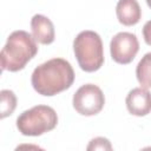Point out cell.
<instances>
[{
    "instance_id": "cell-1",
    "label": "cell",
    "mask_w": 151,
    "mask_h": 151,
    "mask_svg": "<svg viewBox=\"0 0 151 151\" xmlns=\"http://www.w3.org/2000/svg\"><path fill=\"white\" fill-rule=\"evenodd\" d=\"M74 81L71 64L63 58L50 59L34 68L31 83L33 88L42 96H54L67 88Z\"/></svg>"
},
{
    "instance_id": "cell-3",
    "label": "cell",
    "mask_w": 151,
    "mask_h": 151,
    "mask_svg": "<svg viewBox=\"0 0 151 151\" xmlns=\"http://www.w3.org/2000/svg\"><path fill=\"white\" fill-rule=\"evenodd\" d=\"M73 50L80 68L85 72H94L104 64L103 41L94 31L80 32L74 41Z\"/></svg>"
},
{
    "instance_id": "cell-8",
    "label": "cell",
    "mask_w": 151,
    "mask_h": 151,
    "mask_svg": "<svg viewBox=\"0 0 151 151\" xmlns=\"http://www.w3.org/2000/svg\"><path fill=\"white\" fill-rule=\"evenodd\" d=\"M32 35L39 44L50 45L54 41V26L53 22L42 14H35L31 20Z\"/></svg>"
},
{
    "instance_id": "cell-6",
    "label": "cell",
    "mask_w": 151,
    "mask_h": 151,
    "mask_svg": "<svg viewBox=\"0 0 151 151\" xmlns=\"http://www.w3.org/2000/svg\"><path fill=\"white\" fill-rule=\"evenodd\" d=\"M139 51V42L134 34L130 32L117 33L110 42L112 59L118 64H130Z\"/></svg>"
},
{
    "instance_id": "cell-11",
    "label": "cell",
    "mask_w": 151,
    "mask_h": 151,
    "mask_svg": "<svg viewBox=\"0 0 151 151\" xmlns=\"http://www.w3.org/2000/svg\"><path fill=\"white\" fill-rule=\"evenodd\" d=\"M1 97V118L11 116L17 107V97L11 90H2L0 92Z\"/></svg>"
},
{
    "instance_id": "cell-2",
    "label": "cell",
    "mask_w": 151,
    "mask_h": 151,
    "mask_svg": "<svg viewBox=\"0 0 151 151\" xmlns=\"http://www.w3.org/2000/svg\"><path fill=\"white\" fill-rule=\"evenodd\" d=\"M37 52L38 46L32 34L22 29L12 32L0 54L2 71L17 72L22 70Z\"/></svg>"
},
{
    "instance_id": "cell-5",
    "label": "cell",
    "mask_w": 151,
    "mask_h": 151,
    "mask_svg": "<svg viewBox=\"0 0 151 151\" xmlns=\"http://www.w3.org/2000/svg\"><path fill=\"white\" fill-rule=\"evenodd\" d=\"M73 107L83 116H94L99 113L105 104V97L100 87L94 84L80 86L73 94Z\"/></svg>"
},
{
    "instance_id": "cell-14",
    "label": "cell",
    "mask_w": 151,
    "mask_h": 151,
    "mask_svg": "<svg viewBox=\"0 0 151 151\" xmlns=\"http://www.w3.org/2000/svg\"><path fill=\"white\" fill-rule=\"evenodd\" d=\"M146 4H147V6L151 8V0H146Z\"/></svg>"
},
{
    "instance_id": "cell-13",
    "label": "cell",
    "mask_w": 151,
    "mask_h": 151,
    "mask_svg": "<svg viewBox=\"0 0 151 151\" xmlns=\"http://www.w3.org/2000/svg\"><path fill=\"white\" fill-rule=\"evenodd\" d=\"M143 37H144L145 42L149 46H151V20L145 22V25L143 27Z\"/></svg>"
},
{
    "instance_id": "cell-12",
    "label": "cell",
    "mask_w": 151,
    "mask_h": 151,
    "mask_svg": "<svg viewBox=\"0 0 151 151\" xmlns=\"http://www.w3.org/2000/svg\"><path fill=\"white\" fill-rule=\"evenodd\" d=\"M112 145L109 142V139L104 137H97L90 142L87 145V150H111Z\"/></svg>"
},
{
    "instance_id": "cell-9",
    "label": "cell",
    "mask_w": 151,
    "mask_h": 151,
    "mask_svg": "<svg viewBox=\"0 0 151 151\" xmlns=\"http://www.w3.org/2000/svg\"><path fill=\"white\" fill-rule=\"evenodd\" d=\"M118 21L125 26H133L142 18V9L137 0H119L116 6Z\"/></svg>"
},
{
    "instance_id": "cell-7",
    "label": "cell",
    "mask_w": 151,
    "mask_h": 151,
    "mask_svg": "<svg viewBox=\"0 0 151 151\" xmlns=\"http://www.w3.org/2000/svg\"><path fill=\"white\" fill-rule=\"evenodd\" d=\"M127 111L138 117L146 116L151 111V93L144 87L132 88L125 99Z\"/></svg>"
},
{
    "instance_id": "cell-4",
    "label": "cell",
    "mask_w": 151,
    "mask_h": 151,
    "mask_svg": "<svg viewBox=\"0 0 151 151\" xmlns=\"http://www.w3.org/2000/svg\"><path fill=\"white\" fill-rule=\"evenodd\" d=\"M58 124L54 109L47 105H37L24 111L17 118V127L24 136H41L53 130Z\"/></svg>"
},
{
    "instance_id": "cell-10",
    "label": "cell",
    "mask_w": 151,
    "mask_h": 151,
    "mask_svg": "<svg viewBox=\"0 0 151 151\" xmlns=\"http://www.w3.org/2000/svg\"><path fill=\"white\" fill-rule=\"evenodd\" d=\"M136 77L144 88L151 87V52L146 53L136 67Z\"/></svg>"
}]
</instances>
